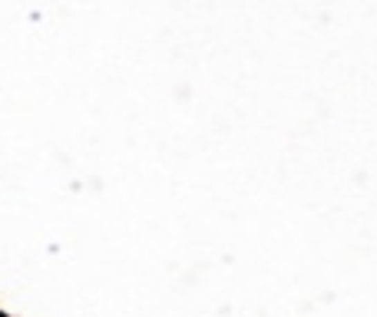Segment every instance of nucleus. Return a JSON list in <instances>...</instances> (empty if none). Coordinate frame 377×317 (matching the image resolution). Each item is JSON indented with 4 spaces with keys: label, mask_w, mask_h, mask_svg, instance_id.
Wrapping results in <instances>:
<instances>
[{
    "label": "nucleus",
    "mask_w": 377,
    "mask_h": 317,
    "mask_svg": "<svg viewBox=\"0 0 377 317\" xmlns=\"http://www.w3.org/2000/svg\"><path fill=\"white\" fill-rule=\"evenodd\" d=\"M0 317H3V314H0Z\"/></svg>",
    "instance_id": "nucleus-1"
}]
</instances>
